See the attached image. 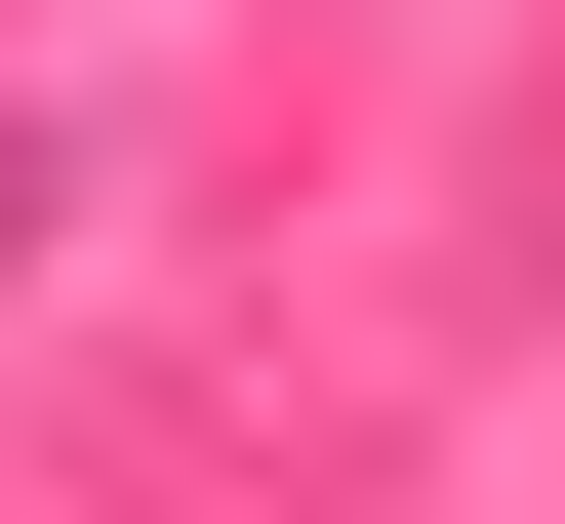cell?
<instances>
[{
    "label": "cell",
    "instance_id": "1",
    "mask_svg": "<svg viewBox=\"0 0 565 524\" xmlns=\"http://www.w3.org/2000/svg\"><path fill=\"white\" fill-rule=\"evenodd\" d=\"M0 243H41V121H0Z\"/></svg>",
    "mask_w": 565,
    "mask_h": 524
}]
</instances>
